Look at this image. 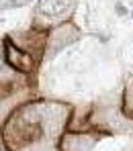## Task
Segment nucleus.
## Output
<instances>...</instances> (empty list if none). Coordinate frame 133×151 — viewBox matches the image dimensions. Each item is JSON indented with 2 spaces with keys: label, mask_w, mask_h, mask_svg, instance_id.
<instances>
[{
  "label": "nucleus",
  "mask_w": 133,
  "mask_h": 151,
  "mask_svg": "<svg viewBox=\"0 0 133 151\" xmlns=\"http://www.w3.org/2000/svg\"><path fill=\"white\" fill-rule=\"evenodd\" d=\"M25 2H29V0H6V6H21Z\"/></svg>",
  "instance_id": "obj_3"
},
{
  "label": "nucleus",
  "mask_w": 133,
  "mask_h": 151,
  "mask_svg": "<svg viewBox=\"0 0 133 151\" xmlns=\"http://www.w3.org/2000/svg\"><path fill=\"white\" fill-rule=\"evenodd\" d=\"M4 49H8L10 53H12V55H14V59H10V63H12L14 68H19V70H23V72L31 68L29 63H25V61H29V57H27V55H21L19 51H17L14 47H12V45H8V41H6V45H4Z\"/></svg>",
  "instance_id": "obj_2"
},
{
  "label": "nucleus",
  "mask_w": 133,
  "mask_h": 151,
  "mask_svg": "<svg viewBox=\"0 0 133 151\" xmlns=\"http://www.w3.org/2000/svg\"><path fill=\"white\" fill-rule=\"evenodd\" d=\"M72 4H74V0H39L37 10H39V14H43L47 19H55V17L70 12Z\"/></svg>",
  "instance_id": "obj_1"
}]
</instances>
